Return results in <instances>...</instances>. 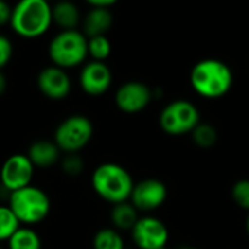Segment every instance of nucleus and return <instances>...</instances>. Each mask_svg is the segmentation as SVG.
I'll use <instances>...</instances> for the list:
<instances>
[{"label": "nucleus", "mask_w": 249, "mask_h": 249, "mask_svg": "<svg viewBox=\"0 0 249 249\" xmlns=\"http://www.w3.org/2000/svg\"><path fill=\"white\" fill-rule=\"evenodd\" d=\"M53 25L51 4L45 0H20L13 4L10 29L23 39H36L45 35Z\"/></svg>", "instance_id": "1"}, {"label": "nucleus", "mask_w": 249, "mask_h": 249, "mask_svg": "<svg viewBox=\"0 0 249 249\" xmlns=\"http://www.w3.org/2000/svg\"><path fill=\"white\" fill-rule=\"evenodd\" d=\"M190 82L200 96L206 99H219L231 90L233 73L222 60L204 58L193 67Z\"/></svg>", "instance_id": "2"}, {"label": "nucleus", "mask_w": 249, "mask_h": 249, "mask_svg": "<svg viewBox=\"0 0 249 249\" xmlns=\"http://www.w3.org/2000/svg\"><path fill=\"white\" fill-rule=\"evenodd\" d=\"M90 184L96 196L112 206L130 201L134 188V181L130 172L114 162L98 165L92 172Z\"/></svg>", "instance_id": "3"}, {"label": "nucleus", "mask_w": 249, "mask_h": 249, "mask_svg": "<svg viewBox=\"0 0 249 249\" xmlns=\"http://www.w3.org/2000/svg\"><path fill=\"white\" fill-rule=\"evenodd\" d=\"M7 206L22 226L42 223L51 212L50 196L36 185H28L7 196Z\"/></svg>", "instance_id": "4"}, {"label": "nucleus", "mask_w": 249, "mask_h": 249, "mask_svg": "<svg viewBox=\"0 0 249 249\" xmlns=\"http://www.w3.org/2000/svg\"><path fill=\"white\" fill-rule=\"evenodd\" d=\"M48 58L53 66L70 70L85 64L88 55V36L79 31H60L48 42Z\"/></svg>", "instance_id": "5"}, {"label": "nucleus", "mask_w": 249, "mask_h": 249, "mask_svg": "<svg viewBox=\"0 0 249 249\" xmlns=\"http://www.w3.org/2000/svg\"><path fill=\"white\" fill-rule=\"evenodd\" d=\"M93 137V124L83 114L66 117L54 130L53 140L64 155L79 153Z\"/></svg>", "instance_id": "6"}, {"label": "nucleus", "mask_w": 249, "mask_h": 249, "mask_svg": "<svg viewBox=\"0 0 249 249\" xmlns=\"http://www.w3.org/2000/svg\"><path fill=\"white\" fill-rule=\"evenodd\" d=\"M159 124L166 134L184 136L193 133V130L200 124V112L193 102L178 99L162 109Z\"/></svg>", "instance_id": "7"}, {"label": "nucleus", "mask_w": 249, "mask_h": 249, "mask_svg": "<svg viewBox=\"0 0 249 249\" xmlns=\"http://www.w3.org/2000/svg\"><path fill=\"white\" fill-rule=\"evenodd\" d=\"M35 171L26 153H13L7 156L0 166V187L9 196L13 191L32 185Z\"/></svg>", "instance_id": "8"}, {"label": "nucleus", "mask_w": 249, "mask_h": 249, "mask_svg": "<svg viewBox=\"0 0 249 249\" xmlns=\"http://www.w3.org/2000/svg\"><path fill=\"white\" fill-rule=\"evenodd\" d=\"M131 239L139 249H165L169 241V231L160 219L144 216L131 229Z\"/></svg>", "instance_id": "9"}, {"label": "nucleus", "mask_w": 249, "mask_h": 249, "mask_svg": "<svg viewBox=\"0 0 249 249\" xmlns=\"http://www.w3.org/2000/svg\"><path fill=\"white\" fill-rule=\"evenodd\" d=\"M38 90L51 101L66 99L71 92V77L67 70L57 66H45L36 76Z\"/></svg>", "instance_id": "10"}, {"label": "nucleus", "mask_w": 249, "mask_h": 249, "mask_svg": "<svg viewBox=\"0 0 249 249\" xmlns=\"http://www.w3.org/2000/svg\"><path fill=\"white\" fill-rule=\"evenodd\" d=\"M168 197L166 185L155 178L143 179L134 184L130 203L136 207L137 212H153L159 209Z\"/></svg>", "instance_id": "11"}, {"label": "nucleus", "mask_w": 249, "mask_h": 249, "mask_svg": "<svg viewBox=\"0 0 249 249\" xmlns=\"http://www.w3.org/2000/svg\"><path fill=\"white\" fill-rule=\"evenodd\" d=\"M112 83V73L107 63L88 61L79 71V85L82 90L89 96L104 95Z\"/></svg>", "instance_id": "12"}, {"label": "nucleus", "mask_w": 249, "mask_h": 249, "mask_svg": "<svg viewBox=\"0 0 249 249\" xmlns=\"http://www.w3.org/2000/svg\"><path fill=\"white\" fill-rule=\"evenodd\" d=\"M115 105L120 111L125 114H137L147 108L152 101V90L147 85L131 80L123 83L114 96Z\"/></svg>", "instance_id": "13"}, {"label": "nucleus", "mask_w": 249, "mask_h": 249, "mask_svg": "<svg viewBox=\"0 0 249 249\" xmlns=\"http://www.w3.org/2000/svg\"><path fill=\"white\" fill-rule=\"evenodd\" d=\"M26 156L35 166V169H48L60 163L61 150L57 147L54 140L39 139L29 144L26 150Z\"/></svg>", "instance_id": "14"}, {"label": "nucleus", "mask_w": 249, "mask_h": 249, "mask_svg": "<svg viewBox=\"0 0 249 249\" xmlns=\"http://www.w3.org/2000/svg\"><path fill=\"white\" fill-rule=\"evenodd\" d=\"M112 20L114 18L111 9L89 7V10L82 19V32L88 38L105 35L112 26Z\"/></svg>", "instance_id": "15"}, {"label": "nucleus", "mask_w": 249, "mask_h": 249, "mask_svg": "<svg viewBox=\"0 0 249 249\" xmlns=\"http://www.w3.org/2000/svg\"><path fill=\"white\" fill-rule=\"evenodd\" d=\"M51 13L53 25H57L60 31H73L82 25V12L73 1L63 0L51 4Z\"/></svg>", "instance_id": "16"}, {"label": "nucleus", "mask_w": 249, "mask_h": 249, "mask_svg": "<svg viewBox=\"0 0 249 249\" xmlns=\"http://www.w3.org/2000/svg\"><path fill=\"white\" fill-rule=\"evenodd\" d=\"M139 219H140L139 212L136 210V207L130 201L112 206L111 222H112L115 231H118V232L120 231H130L131 232V229L134 228V225L137 223Z\"/></svg>", "instance_id": "17"}, {"label": "nucleus", "mask_w": 249, "mask_h": 249, "mask_svg": "<svg viewBox=\"0 0 249 249\" xmlns=\"http://www.w3.org/2000/svg\"><path fill=\"white\" fill-rule=\"evenodd\" d=\"M39 233L31 226H20L6 242V249H41Z\"/></svg>", "instance_id": "18"}, {"label": "nucleus", "mask_w": 249, "mask_h": 249, "mask_svg": "<svg viewBox=\"0 0 249 249\" xmlns=\"http://www.w3.org/2000/svg\"><path fill=\"white\" fill-rule=\"evenodd\" d=\"M93 249H124V239L114 228H104L98 231L92 241Z\"/></svg>", "instance_id": "19"}, {"label": "nucleus", "mask_w": 249, "mask_h": 249, "mask_svg": "<svg viewBox=\"0 0 249 249\" xmlns=\"http://www.w3.org/2000/svg\"><path fill=\"white\" fill-rule=\"evenodd\" d=\"M111 41L108 39L107 35L88 38V55L93 61L105 63V60L111 55Z\"/></svg>", "instance_id": "20"}, {"label": "nucleus", "mask_w": 249, "mask_h": 249, "mask_svg": "<svg viewBox=\"0 0 249 249\" xmlns=\"http://www.w3.org/2000/svg\"><path fill=\"white\" fill-rule=\"evenodd\" d=\"M22 225L9 209L7 204H0V244L7 242L10 236L20 228Z\"/></svg>", "instance_id": "21"}, {"label": "nucleus", "mask_w": 249, "mask_h": 249, "mask_svg": "<svg viewBox=\"0 0 249 249\" xmlns=\"http://www.w3.org/2000/svg\"><path fill=\"white\" fill-rule=\"evenodd\" d=\"M193 142L201 147V149H210L216 144L217 142V131L214 128V125L209 124V123H200L191 133Z\"/></svg>", "instance_id": "22"}, {"label": "nucleus", "mask_w": 249, "mask_h": 249, "mask_svg": "<svg viewBox=\"0 0 249 249\" xmlns=\"http://www.w3.org/2000/svg\"><path fill=\"white\" fill-rule=\"evenodd\" d=\"M60 165H61V171L67 177H77L83 172V168H85L83 159L79 156V153L66 155L64 158H61Z\"/></svg>", "instance_id": "23"}, {"label": "nucleus", "mask_w": 249, "mask_h": 249, "mask_svg": "<svg viewBox=\"0 0 249 249\" xmlns=\"http://www.w3.org/2000/svg\"><path fill=\"white\" fill-rule=\"evenodd\" d=\"M232 198L241 209L249 212V179H239L233 184Z\"/></svg>", "instance_id": "24"}, {"label": "nucleus", "mask_w": 249, "mask_h": 249, "mask_svg": "<svg viewBox=\"0 0 249 249\" xmlns=\"http://www.w3.org/2000/svg\"><path fill=\"white\" fill-rule=\"evenodd\" d=\"M13 57V42L9 36L0 34V70H3Z\"/></svg>", "instance_id": "25"}, {"label": "nucleus", "mask_w": 249, "mask_h": 249, "mask_svg": "<svg viewBox=\"0 0 249 249\" xmlns=\"http://www.w3.org/2000/svg\"><path fill=\"white\" fill-rule=\"evenodd\" d=\"M12 9H13V6H10V4H9L7 1H4V0H0V28L10 23Z\"/></svg>", "instance_id": "26"}, {"label": "nucleus", "mask_w": 249, "mask_h": 249, "mask_svg": "<svg viewBox=\"0 0 249 249\" xmlns=\"http://www.w3.org/2000/svg\"><path fill=\"white\" fill-rule=\"evenodd\" d=\"M117 1L115 0H89V7H99V9H111Z\"/></svg>", "instance_id": "27"}, {"label": "nucleus", "mask_w": 249, "mask_h": 249, "mask_svg": "<svg viewBox=\"0 0 249 249\" xmlns=\"http://www.w3.org/2000/svg\"><path fill=\"white\" fill-rule=\"evenodd\" d=\"M7 90V77L6 74L0 70V96H3Z\"/></svg>", "instance_id": "28"}, {"label": "nucleus", "mask_w": 249, "mask_h": 249, "mask_svg": "<svg viewBox=\"0 0 249 249\" xmlns=\"http://www.w3.org/2000/svg\"><path fill=\"white\" fill-rule=\"evenodd\" d=\"M247 232H248V235H249V214H248V219H247Z\"/></svg>", "instance_id": "29"}, {"label": "nucleus", "mask_w": 249, "mask_h": 249, "mask_svg": "<svg viewBox=\"0 0 249 249\" xmlns=\"http://www.w3.org/2000/svg\"><path fill=\"white\" fill-rule=\"evenodd\" d=\"M185 249H198V248H185Z\"/></svg>", "instance_id": "30"}, {"label": "nucleus", "mask_w": 249, "mask_h": 249, "mask_svg": "<svg viewBox=\"0 0 249 249\" xmlns=\"http://www.w3.org/2000/svg\"><path fill=\"white\" fill-rule=\"evenodd\" d=\"M0 249H3V247H1V245H0Z\"/></svg>", "instance_id": "31"}, {"label": "nucleus", "mask_w": 249, "mask_h": 249, "mask_svg": "<svg viewBox=\"0 0 249 249\" xmlns=\"http://www.w3.org/2000/svg\"><path fill=\"white\" fill-rule=\"evenodd\" d=\"M165 249H168V248H165Z\"/></svg>", "instance_id": "32"}]
</instances>
